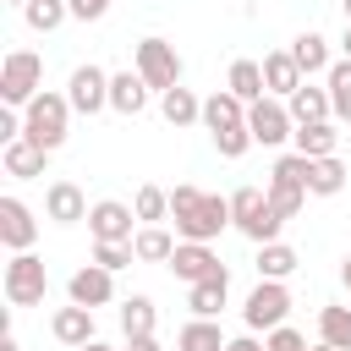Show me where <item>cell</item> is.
<instances>
[{
  "instance_id": "obj_1",
  "label": "cell",
  "mask_w": 351,
  "mask_h": 351,
  "mask_svg": "<svg viewBox=\"0 0 351 351\" xmlns=\"http://www.w3.org/2000/svg\"><path fill=\"white\" fill-rule=\"evenodd\" d=\"M170 219L181 241H214L230 225V197L203 192V186H176L170 192Z\"/></svg>"
},
{
  "instance_id": "obj_2",
  "label": "cell",
  "mask_w": 351,
  "mask_h": 351,
  "mask_svg": "<svg viewBox=\"0 0 351 351\" xmlns=\"http://www.w3.org/2000/svg\"><path fill=\"white\" fill-rule=\"evenodd\" d=\"M203 126H208V137H214L219 159H241V154L252 148L247 99H236L230 88H219V93H208V99H203Z\"/></svg>"
},
{
  "instance_id": "obj_3",
  "label": "cell",
  "mask_w": 351,
  "mask_h": 351,
  "mask_svg": "<svg viewBox=\"0 0 351 351\" xmlns=\"http://www.w3.org/2000/svg\"><path fill=\"white\" fill-rule=\"evenodd\" d=\"M66 126H71V99L66 93H49V88H38L27 104H22V137L27 143H38V148H60L66 143Z\"/></svg>"
},
{
  "instance_id": "obj_4",
  "label": "cell",
  "mask_w": 351,
  "mask_h": 351,
  "mask_svg": "<svg viewBox=\"0 0 351 351\" xmlns=\"http://www.w3.org/2000/svg\"><path fill=\"white\" fill-rule=\"evenodd\" d=\"M230 225L247 236V241H280V214H274V203H269V192L263 186H236L230 192Z\"/></svg>"
},
{
  "instance_id": "obj_5",
  "label": "cell",
  "mask_w": 351,
  "mask_h": 351,
  "mask_svg": "<svg viewBox=\"0 0 351 351\" xmlns=\"http://www.w3.org/2000/svg\"><path fill=\"white\" fill-rule=\"evenodd\" d=\"M0 285H5V302H11V307H38V302L49 296V269H44L38 252H11Z\"/></svg>"
},
{
  "instance_id": "obj_6",
  "label": "cell",
  "mask_w": 351,
  "mask_h": 351,
  "mask_svg": "<svg viewBox=\"0 0 351 351\" xmlns=\"http://www.w3.org/2000/svg\"><path fill=\"white\" fill-rule=\"evenodd\" d=\"M44 88V60L33 55V49H11L5 60H0V104H27L33 93Z\"/></svg>"
},
{
  "instance_id": "obj_7",
  "label": "cell",
  "mask_w": 351,
  "mask_h": 351,
  "mask_svg": "<svg viewBox=\"0 0 351 351\" xmlns=\"http://www.w3.org/2000/svg\"><path fill=\"white\" fill-rule=\"evenodd\" d=\"M137 77H143L154 93L176 88V82H181V55H176V44H170V38H143V44H137Z\"/></svg>"
},
{
  "instance_id": "obj_8",
  "label": "cell",
  "mask_w": 351,
  "mask_h": 351,
  "mask_svg": "<svg viewBox=\"0 0 351 351\" xmlns=\"http://www.w3.org/2000/svg\"><path fill=\"white\" fill-rule=\"evenodd\" d=\"M247 126H252V143H263V148H280V143L296 132V115H291V104H285V99L263 93L258 104H247Z\"/></svg>"
},
{
  "instance_id": "obj_9",
  "label": "cell",
  "mask_w": 351,
  "mask_h": 351,
  "mask_svg": "<svg viewBox=\"0 0 351 351\" xmlns=\"http://www.w3.org/2000/svg\"><path fill=\"white\" fill-rule=\"evenodd\" d=\"M285 313H291V291H285V280H258L252 285V296H247V307H241V318H247V329H280L285 324Z\"/></svg>"
},
{
  "instance_id": "obj_10",
  "label": "cell",
  "mask_w": 351,
  "mask_h": 351,
  "mask_svg": "<svg viewBox=\"0 0 351 351\" xmlns=\"http://www.w3.org/2000/svg\"><path fill=\"white\" fill-rule=\"evenodd\" d=\"M66 99H71L77 115H99V110H110V71H99L93 60L77 66V71L66 77Z\"/></svg>"
},
{
  "instance_id": "obj_11",
  "label": "cell",
  "mask_w": 351,
  "mask_h": 351,
  "mask_svg": "<svg viewBox=\"0 0 351 351\" xmlns=\"http://www.w3.org/2000/svg\"><path fill=\"white\" fill-rule=\"evenodd\" d=\"M88 230H93V241H132L137 236V208L115 203V197H99L88 208Z\"/></svg>"
},
{
  "instance_id": "obj_12",
  "label": "cell",
  "mask_w": 351,
  "mask_h": 351,
  "mask_svg": "<svg viewBox=\"0 0 351 351\" xmlns=\"http://www.w3.org/2000/svg\"><path fill=\"white\" fill-rule=\"evenodd\" d=\"M170 269H176V280H186V285L225 274V263H219V252H214L208 241H176V252H170Z\"/></svg>"
},
{
  "instance_id": "obj_13",
  "label": "cell",
  "mask_w": 351,
  "mask_h": 351,
  "mask_svg": "<svg viewBox=\"0 0 351 351\" xmlns=\"http://www.w3.org/2000/svg\"><path fill=\"white\" fill-rule=\"evenodd\" d=\"M0 241H5L11 252H33L38 219H33V208H27L22 197H0Z\"/></svg>"
},
{
  "instance_id": "obj_14",
  "label": "cell",
  "mask_w": 351,
  "mask_h": 351,
  "mask_svg": "<svg viewBox=\"0 0 351 351\" xmlns=\"http://www.w3.org/2000/svg\"><path fill=\"white\" fill-rule=\"evenodd\" d=\"M66 296L82 302V307H104V302H115V274H110L104 263H82V269L66 280Z\"/></svg>"
},
{
  "instance_id": "obj_15",
  "label": "cell",
  "mask_w": 351,
  "mask_h": 351,
  "mask_svg": "<svg viewBox=\"0 0 351 351\" xmlns=\"http://www.w3.org/2000/svg\"><path fill=\"white\" fill-rule=\"evenodd\" d=\"M88 197H82V186L77 181H49V192H44V219H55V225H77V219H88Z\"/></svg>"
},
{
  "instance_id": "obj_16",
  "label": "cell",
  "mask_w": 351,
  "mask_h": 351,
  "mask_svg": "<svg viewBox=\"0 0 351 351\" xmlns=\"http://www.w3.org/2000/svg\"><path fill=\"white\" fill-rule=\"evenodd\" d=\"M0 165H5V176H11V181H33V176H44L49 148H38V143L16 137V143H5V148H0Z\"/></svg>"
},
{
  "instance_id": "obj_17",
  "label": "cell",
  "mask_w": 351,
  "mask_h": 351,
  "mask_svg": "<svg viewBox=\"0 0 351 351\" xmlns=\"http://www.w3.org/2000/svg\"><path fill=\"white\" fill-rule=\"evenodd\" d=\"M263 82H269V93H274V99H291L307 77H302V66H296V55H291V49H269V55H263Z\"/></svg>"
},
{
  "instance_id": "obj_18",
  "label": "cell",
  "mask_w": 351,
  "mask_h": 351,
  "mask_svg": "<svg viewBox=\"0 0 351 351\" xmlns=\"http://www.w3.org/2000/svg\"><path fill=\"white\" fill-rule=\"evenodd\" d=\"M291 143H296V154H307V159H329V154H340V126H335V121H302V126L291 132Z\"/></svg>"
},
{
  "instance_id": "obj_19",
  "label": "cell",
  "mask_w": 351,
  "mask_h": 351,
  "mask_svg": "<svg viewBox=\"0 0 351 351\" xmlns=\"http://www.w3.org/2000/svg\"><path fill=\"white\" fill-rule=\"evenodd\" d=\"M49 329H55V340L60 346H88L93 340V307H82V302H71V307H55V318H49Z\"/></svg>"
},
{
  "instance_id": "obj_20",
  "label": "cell",
  "mask_w": 351,
  "mask_h": 351,
  "mask_svg": "<svg viewBox=\"0 0 351 351\" xmlns=\"http://www.w3.org/2000/svg\"><path fill=\"white\" fill-rule=\"evenodd\" d=\"M148 93H154V88H148L137 71H115V77H110V110H115V115H143V110H148Z\"/></svg>"
},
{
  "instance_id": "obj_21",
  "label": "cell",
  "mask_w": 351,
  "mask_h": 351,
  "mask_svg": "<svg viewBox=\"0 0 351 351\" xmlns=\"http://www.w3.org/2000/svg\"><path fill=\"white\" fill-rule=\"evenodd\" d=\"M225 296H230V269L214 274V280H197V285L186 291V307H192V318H219Z\"/></svg>"
},
{
  "instance_id": "obj_22",
  "label": "cell",
  "mask_w": 351,
  "mask_h": 351,
  "mask_svg": "<svg viewBox=\"0 0 351 351\" xmlns=\"http://www.w3.org/2000/svg\"><path fill=\"white\" fill-rule=\"evenodd\" d=\"M291 55H296L302 77H318V71H329V66H335V60H329V38H324V33H313V27L291 38Z\"/></svg>"
},
{
  "instance_id": "obj_23",
  "label": "cell",
  "mask_w": 351,
  "mask_h": 351,
  "mask_svg": "<svg viewBox=\"0 0 351 351\" xmlns=\"http://www.w3.org/2000/svg\"><path fill=\"white\" fill-rule=\"evenodd\" d=\"M159 110H165L170 126H197V121H203V99H197L192 88H181V82L159 93Z\"/></svg>"
},
{
  "instance_id": "obj_24",
  "label": "cell",
  "mask_w": 351,
  "mask_h": 351,
  "mask_svg": "<svg viewBox=\"0 0 351 351\" xmlns=\"http://www.w3.org/2000/svg\"><path fill=\"white\" fill-rule=\"evenodd\" d=\"M285 104H291V115H296V126H302V121H335V104H329V88H313V82H302V88H296V93H291Z\"/></svg>"
},
{
  "instance_id": "obj_25",
  "label": "cell",
  "mask_w": 351,
  "mask_h": 351,
  "mask_svg": "<svg viewBox=\"0 0 351 351\" xmlns=\"http://www.w3.org/2000/svg\"><path fill=\"white\" fill-rule=\"evenodd\" d=\"M225 88H230L236 99L258 104V99L269 93V82H263V60H236V66H230V77H225Z\"/></svg>"
},
{
  "instance_id": "obj_26",
  "label": "cell",
  "mask_w": 351,
  "mask_h": 351,
  "mask_svg": "<svg viewBox=\"0 0 351 351\" xmlns=\"http://www.w3.org/2000/svg\"><path fill=\"white\" fill-rule=\"evenodd\" d=\"M132 247H137V263H170V252H176V236H170L165 225H137Z\"/></svg>"
},
{
  "instance_id": "obj_27",
  "label": "cell",
  "mask_w": 351,
  "mask_h": 351,
  "mask_svg": "<svg viewBox=\"0 0 351 351\" xmlns=\"http://www.w3.org/2000/svg\"><path fill=\"white\" fill-rule=\"evenodd\" d=\"M296 247H285V241H263L258 247V280H291L296 274Z\"/></svg>"
},
{
  "instance_id": "obj_28",
  "label": "cell",
  "mask_w": 351,
  "mask_h": 351,
  "mask_svg": "<svg viewBox=\"0 0 351 351\" xmlns=\"http://www.w3.org/2000/svg\"><path fill=\"white\" fill-rule=\"evenodd\" d=\"M154 324H159V307H154V296H126V302H121V335H126V340H137V335H154Z\"/></svg>"
},
{
  "instance_id": "obj_29",
  "label": "cell",
  "mask_w": 351,
  "mask_h": 351,
  "mask_svg": "<svg viewBox=\"0 0 351 351\" xmlns=\"http://www.w3.org/2000/svg\"><path fill=\"white\" fill-rule=\"evenodd\" d=\"M230 340L219 335V324L214 318H192V324H181V335H176V351H225Z\"/></svg>"
},
{
  "instance_id": "obj_30",
  "label": "cell",
  "mask_w": 351,
  "mask_h": 351,
  "mask_svg": "<svg viewBox=\"0 0 351 351\" xmlns=\"http://www.w3.org/2000/svg\"><path fill=\"white\" fill-rule=\"evenodd\" d=\"M263 192H269V203H274V214H280V219H296V214H302V203L313 197L302 181H285V176H269V186H263Z\"/></svg>"
},
{
  "instance_id": "obj_31",
  "label": "cell",
  "mask_w": 351,
  "mask_h": 351,
  "mask_svg": "<svg viewBox=\"0 0 351 351\" xmlns=\"http://www.w3.org/2000/svg\"><path fill=\"white\" fill-rule=\"evenodd\" d=\"M324 88H329V104H335V121L351 126V60L340 55L329 71H324Z\"/></svg>"
},
{
  "instance_id": "obj_32",
  "label": "cell",
  "mask_w": 351,
  "mask_h": 351,
  "mask_svg": "<svg viewBox=\"0 0 351 351\" xmlns=\"http://www.w3.org/2000/svg\"><path fill=\"white\" fill-rule=\"evenodd\" d=\"M340 186H346V165H340V154H329V159H313L307 192H313V197H335Z\"/></svg>"
},
{
  "instance_id": "obj_33",
  "label": "cell",
  "mask_w": 351,
  "mask_h": 351,
  "mask_svg": "<svg viewBox=\"0 0 351 351\" xmlns=\"http://www.w3.org/2000/svg\"><path fill=\"white\" fill-rule=\"evenodd\" d=\"M22 16H27V27H33V33H55V27L71 16V5H66V0H27V5H22Z\"/></svg>"
},
{
  "instance_id": "obj_34",
  "label": "cell",
  "mask_w": 351,
  "mask_h": 351,
  "mask_svg": "<svg viewBox=\"0 0 351 351\" xmlns=\"http://www.w3.org/2000/svg\"><path fill=\"white\" fill-rule=\"evenodd\" d=\"M318 340L351 351V307H318Z\"/></svg>"
},
{
  "instance_id": "obj_35",
  "label": "cell",
  "mask_w": 351,
  "mask_h": 351,
  "mask_svg": "<svg viewBox=\"0 0 351 351\" xmlns=\"http://www.w3.org/2000/svg\"><path fill=\"white\" fill-rule=\"evenodd\" d=\"M132 208H137L143 225H159V219H170V192H165V186H137Z\"/></svg>"
},
{
  "instance_id": "obj_36",
  "label": "cell",
  "mask_w": 351,
  "mask_h": 351,
  "mask_svg": "<svg viewBox=\"0 0 351 351\" xmlns=\"http://www.w3.org/2000/svg\"><path fill=\"white\" fill-rule=\"evenodd\" d=\"M132 258H137V247H132V241H93V263H104L110 274H121Z\"/></svg>"
},
{
  "instance_id": "obj_37",
  "label": "cell",
  "mask_w": 351,
  "mask_h": 351,
  "mask_svg": "<svg viewBox=\"0 0 351 351\" xmlns=\"http://www.w3.org/2000/svg\"><path fill=\"white\" fill-rule=\"evenodd\" d=\"M263 346H269V351H313V346H307V335H302V329H291V324L269 329V335H263Z\"/></svg>"
},
{
  "instance_id": "obj_38",
  "label": "cell",
  "mask_w": 351,
  "mask_h": 351,
  "mask_svg": "<svg viewBox=\"0 0 351 351\" xmlns=\"http://www.w3.org/2000/svg\"><path fill=\"white\" fill-rule=\"evenodd\" d=\"M16 137H22V110H16V104H5V110H0V148H5V143H16Z\"/></svg>"
},
{
  "instance_id": "obj_39",
  "label": "cell",
  "mask_w": 351,
  "mask_h": 351,
  "mask_svg": "<svg viewBox=\"0 0 351 351\" xmlns=\"http://www.w3.org/2000/svg\"><path fill=\"white\" fill-rule=\"evenodd\" d=\"M66 5H71V16H77V22H99V16L110 11V0H66Z\"/></svg>"
},
{
  "instance_id": "obj_40",
  "label": "cell",
  "mask_w": 351,
  "mask_h": 351,
  "mask_svg": "<svg viewBox=\"0 0 351 351\" xmlns=\"http://www.w3.org/2000/svg\"><path fill=\"white\" fill-rule=\"evenodd\" d=\"M225 351H269V346H263V340H258V335H236V340H230V346H225Z\"/></svg>"
},
{
  "instance_id": "obj_41",
  "label": "cell",
  "mask_w": 351,
  "mask_h": 351,
  "mask_svg": "<svg viewBox=\"0 0 351 351\" xmlns=\"http://www.w3.org/2000/svg\"><path fill=\"white\" fill-rule=\"evenodd\" d=\"M121 351H159V340H154V335H137V340H126Z\"/></svg>"
},
{
  "instance_id": "obj_42",
  "label": "cell",
  "mask_w": 351,
  "mask_h": 351,
  "mask_svg": "<svg viewBox=\"0 0 351 351\" xmlns=\"http://www.w3.org/2000/svg\"><path fill=\"white\" fill-rule=\"evenodd\" d=\"M0 351H22V346H16V335H0Z\"/></svg>"
},
{
  "instance_id": "obj_43",
  "label": "cell",
  "mask_w": 351,
  "mask_h": 351,
  "mask_svg": "<svg viewBox=\"0 0 351 351\" xmlns=\"http://www.w3.org/2000/svg\"><path fill=\"white\" fill-rule=\"evenodd\" d=\"M77 351H115V346H104V340H88V346H77Z\"/></svg>"
},
{
  "instance_id": "obj_44",
  "label": "cell",
  "mask_w": 351,
  "mask_h": 351,
  "mask_svg": "<svg viewBox=\"0 0 351 351\" xmlns=\"http://www.w3.org/2000/svg\"><path fill=\"white\" fill-rule=\"evenodd\" d=\"M340 49H346V60H351V22H346V38H340Z\"/></svg>"
},
{
  "instance_id": "obj_45",
  "label": "cell",
  "mask_w": 351,
  "mask_h": 351,
  "mask_svg": "<svg viewBox=\"0 0 351 351\" xmlns=\"http://www.w3.org/2000/svg\"><path fill=\"white\" fill-rule=\"evenodd\" d=\"M340 280H346V291H351V258H346V263H340Z\"/></svg>"
},
{
  "instance_id": "obj_46",
  "label": "cell",
  "mask_w": 351,
  "mask_h": 351,
  "mask_svg": "<svg viewBox=\"0 0 351 351\" xmlns=\"http://www.w3.org/2000/svg\"><path fill=\"white\" fill-rule=\"evenodd\" d=\"M313 351H340V346H329V340H318V346H313Z\"/></svg>"
},
{
  "instance_id": "obj_47",
  "label": "cell",
  "mask_w": 351,
  "mask_h": 351,
  "mask_svg": "<svg viewBox=\"0 0 351 351\" xmlns=\"http://www.w3.org/2000/svg\"><path fill=\"white\" fill-rule=\"evenodd\" d=\"M340 5H346V22H351V0H340Z\"/></svg>"
},
{
  "instance_id": "obj_48",
  "label": "cell",
  "mask_w": 351,
  "mask_h": 351,
  "mask_svg": "<svg viewBox=\"0 0 351 351\" xmlns=\"http://www.w3.org/2000/svg\"><path fill=\"white\" fill-rule=\"evenodd\" d=\"M5 5H27V0H5Z\"/></svg>"
}]
</instances>
